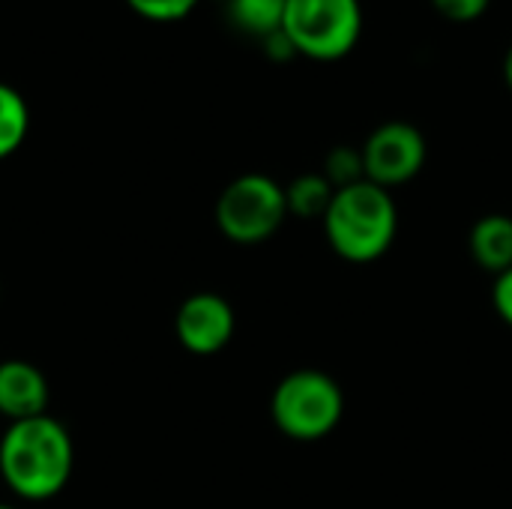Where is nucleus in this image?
<instances>
[{
  "label": "nucleus",
  "instance_id": "f257e3e1",
  "mask_svg": "<svg viewBox=\"0 0 512 509\" xmlns=\"http://www.w3.org/2000/svg\"><path fill=\"white\" fill-rule=\"evenodd\" d=\"M75 471L69 429L51 414L9 423L0 435V477L6 489L30 504L57 498Z\"/></svg>",
  "mask_w": 512,
  "mask_h": 509
},
{
  "label": "nucleus",
  "instance_id": "f03ea898",
  "mask_svg": "<svg viewBox=\"0 0 512 509\" xmlns=\"http://www.w3.org/2000/svg\"><path fill=\"white\" fill-rule=\"evenodd\" d=\"M324 234L330 249L351 264H372L384 258L399 231V207L390 189L360 180L336 189L324 213Z\"/></svg>",
  "mask_w": 512,
  "mask_h": 509
},
{
  "label": "nucleus",
  "instance_id": "7ed1b4c3",
  "mask_svg": "<svg viewBox=\"0 0 512 509\" xmlns=\"http://www.w3.org/2000/svg\"><path fill=\"white\" fill-rule=\"evenodd\" d=\"M276 429L291 441H321L345 417V393L333 375L321 369H297L285 375L270 399Z\"/></svg>",
  "mask_w": 512,
  "mask_h": 509
},
{
  "label": "nucleus",
  "instance_id": "20e7f679",
  "mask_svg": "<svg viewBox=\"0 0 512 509\" xmlns=\"http://www.w3.org/2000/svg\"><path fill=\"white\" fill-rule=\"evenodd\" d=\"M282 33L300 57L333 63L360 42L363 6L360 0H288Z\"/></svg>",
  "mask_w": 512,
  "mask_h": 509
},
{
  "label": "nucleus",
  "instance_id": "39448f33",
  "mask_svg": "<svg viewBox=\"0 0 512 509\" xmlns=\"http://www.w3.org/2000/svg\"><path fill=\"white\" fill-rule=\"evenodd\" d=\"M288 219L285 186L267 174H240L216 201V228L237 246L270 240Z\"/></svg>",
  "mask_w": 512,
  "mask_h": 509
},
{
  "label": "nucleus",
  "instance_id": "423d86ee",
  "mask_svg": "<svg viewBox=\"0 0 512 509\" xmlns=\"http://www.w3.org/2000/svg\"><path fill=\"white\" fill-rule=\"evenodd\" d=\"M360 150H363L366 180L384 189L411 183L423 171L426 153H429L423 132L405 120L381 123Z\"/></svg>",
  "mask_w": 512,
  "mask_h": 509
},
{
  "label": "nucleus",
  "instance_id": "0eeeda50",
  "mask_svg": "<svg viewBox=\"0 0 512 509\" xmlns=\"http://www.w3.org/2000/svg\"><path fill=\"white\" fill-rule=\"evenodd\" d=\"M237 315L222 294L198 291L186 297L174 318L177 342L195 357H213L234 339Z\"/></svg>",
  "mask_w": 512,
  "mask_h": 509
},
{
  "label": "nucleus",
  "instance_id": "6e6552de",
  "mask_svg": "<svg viewBox=\"0 0 512 509\" xmlns=\"http://www.w3.org/2000/svg\"><path fill=\"white\" fill-rule=\"evenodd\" d=\"M51 387L39 366L27 360H3L0 363V417L9 423L30 420L48 414Z\"/></svg>",
  "mask_w": 512,
  "mask_h": 509
},
{
  "label": "nucleus",
  "instance_id": "1a4fd4ad",
  "mask_svg": "<svg viewBox=\"0 0 512 509\" xmlns=\"http://www.w3.org/2000/svg\"><path fill=\"white\" fill-rule=\"evenodd\" d=\"M471 258L480 270L501 276L512 267V216L507 213H489L474 222L468 234Z\"/></svg>",
  "mask_w": 512,
  "mask_h": 509
},
{
  "label": "nucleus",
  "instance_id": "9d476101",
  "mask_svg": "<svg viewBox=\"0 0 512 509\" xmlns=\"http://www.w3.org/2000/svg\"><path fill=\"white\" fill-rule=\"evenodd\" d=\"M336 189L333 183L321 174V171H309L294 177L285 186V201H288V216L297 219H324V213L330 210Z\"/></svg>",
  "mask_w": 512,
  "mask_h": 509
},
{
  "label": "nucleus",
  "instance_id": "9b49d317",
  "mask_svg": "<svg viewBox=\"0 0 512 509\" xmlns=\"http://www.w3.org/2000/svg\"><path fill=\"white\" fill-rule=\"evenodd\" d=\"M288 0H228L231 21L258 39H267L282 30Z\"/></svg>",
  "mask_w": 512,
  "mask_h": 509
},
{
  "label": "nucleus",
  "instance_id": "f8f14e48",
  "mask_svg": "<svg viewBox=\"0 0 512 509\" xmlns=\"http://www.w3.org/2000/svg\"><path fill=\"white\" fill-rule=\"evenodd\" d=\"M30 111L24 96L0 81V159H9L27 138Z\"/></svg>",
  "mask_w": 512,
  "mask_h": 509
},
{
  "label": "nucleus",
  "instance_id": "ddd939ff",
  "mask_svg": "<svg viewBox=\"0 0 512 509\" xmlns=\"http://www.w3.org/2000/svg\"><path fill=\"white\" fill-rule=\"evenodd\" d=\"M333 189H345L354 186L360 180H366V165H363V150L357 147H333L324 159V171H321Z\"/></svg>",
  "mask_w": 512,
  "mask_h": 509
},
{
  "label": "nucleus",
  "instance_id": "4468645a",
  "mask_svg": "<svg viewBox=\"0 0 512 509\" xmlns=\"http://www.w3.org/2000/svg\"><path fill=\"white\" fill-rule=\"evenodd\" d=\"M141 18L147 21H159V24H171V21H183L198 0H126Z\"/></svg>",
  "mask_w": 512,
  "mask_h": 509
},
{
  "label": "nucleus",
  "instance_id": "2eb2a0df",
  "mask_svg": "<svg viewBox=\"0 0 512 509\" xmlns=\"http://www.w3.org/2000/svg\"><path fill=\"white\" fill-rule=\"evenodd\" d=\"M432 6L456 24H471L480 21L486 15V9L492 6V0H432Z\"/></svg>",
  "mask_w": 512,
  "mask_h": 509
},
{
  "label": "nucleus",
  "instance_id": "dca6fc26",
  "mask_svg": "<svg viewBox=\"0 0 512 509\" xmlns=\"http://www.w3.org/2000/svg\"><path fill=\"white\" fill-rule=\"evenodd\" d=\"M492 306L498 312V318L512 327V267L504 270L501 276H495V288H492Z\"/></svg>",
  "mask_w": 512,
  "mask_h": 509
},
{
  "label": "nucleus",
  "instance_id": "f3484780",
  "mask_svg": "<svg viewBox=\"0 0 512 509\" xmlns=\"http://www.w3.org/2000/svg\"><path fill=\"white\" fill-rule=\"evenodd\" d=\"M264 42V51L273 57V60H279V63H285V60H291V57H297V51H294V45H291V39L279 30V33H273V36H267V39H261Z\"/></svg>",
  "mask_w": 512,
  "mask_h": 509
},
{
  "label": "nucleus",
  "instance_id": "a211bd4d",
  "mask_svg": "<svg viewBox=\"0 0 512 509\" xmlns=\"http://www.w3.org/2000/svg\"><path fill=\"white\" fill-rule=\"evenodd\" d=\"M504 81H507V87L512 90V45L510 51H507V57H504Z\"/></svg>",
  "mask_w": 512,
  "mask_h": 509
},
{
  "label": "nucleus",
  "instance_id": "6ab92c4d",
  "mask_svg": "<svg viewBox=\"0 0 512 509\" xmlns=\"http://www.w3.org/2000/svg\"><path fill=\"white\" fill-rule=\"evenodd\" d=\"M0 509H18V507H9V504H0Z\"/></svg>",
  "mask_w": 512,
  "mask_h": 509
},
{
  "label": "nucleus",
  "instance_id": "aec40b11",
  "mask_svg": "<svg viewBox=\"0 0 512 509\" xmlns=\"http://www.w3.org/2000/svg\"><path fill=\"white\" fill-rule=\"evenodd\" d=\"M222 3H228V0H222Z\"/></svg>",
  "mask_w": 512,
  "mask_h": 509
},
{
  "label": "nucleus",
  "instance_id": "412c9836",
  "mask_svg": "<svg viewBox=\"0 0 512 509\" xmlns=\"http://www.w3.org/2000/svg\"><path fill=\"white\" fill-rule=\"evenodd\" d=\"M0 297H3V291H0Z\"/></svg>",
  "mask_w": 512,
  "mask_h": 509
}]
</instances>
